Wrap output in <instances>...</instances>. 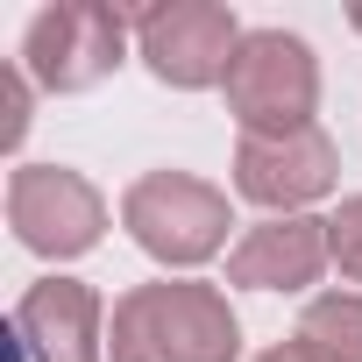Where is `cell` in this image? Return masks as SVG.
I'll return each mask as SVG.
<instances>
[{
  "label": "cell",
  "mask_w": 362,
  "mask_h": 362,
  "mask_svg": "<svg viewBox=\"0 0 362 362\" xmlns=\"http://www.w3.org/2000/svg\"><path fill=\"white\" fill-rule=\"evenodd\" d=\"M121 43H128V15H121V8L64 0V8H43V15L29 22L22 64H29L50 93H86V86H100V78L121 64Z\"/></svg>",
  "instance_id": "obj_5"
},
{
  "label": "cell",
  "mask_w": 362,
  "mask_h": 362,
  "mask_svg": "<svg viewBox=\"0 0 362 362\" xmlns=\"http://www.w3.org/2000/svg\"><path fill=\"white\" fill-rule=\"evenodd\" d=\"M256 362H305L298 348H270V355H256Z\"/></svg>",
  "instance_id": "obj_13"
},
{
  "label": "cell",
  "mask_w": 362,
  "mask_h": 362,
  "mask_svg": "<svg viewBox=\"0 0 362 362\" xmlns=\"http://www.w3.org/2000/svg\"><path fill=\"white\" fill-rule=\"evenodd\" d=\"M135 36H142V64L177 86V93H199V86H228V64L242 50V29L228 8L214 0H177V8H149L135 15Z\"/></svg>",
  "instance_id": "obj_6"
},
{
  "label": "cell",
  "mask_w": 362,
  "mask_h": 362,
  "mask_svg": "<svg viewBox=\"0 0 362 362\" xmlns=\"http://www.w3.org/2000/svg\"><path fill=\"white\" fill-rule=\"evenodd\" d=\"M8 228L36 256H86L107 235V199L64 163H22L8 177Z\"/></svg>",
  "instance_id": "obj_4"
},
{
  "label": "cell",
  "mask_w": 362,
  "mask_h": 362,
  "mask_svg": "<svg viewBox=\"0 0 362 362\" xmlns=\"http://www.w3.org/2000/svg\"><path fill=\"white\" fill-rule=\"evenodd\" d=\"M334 170H341V156H334V142L320 128L242 135V149H235V192L256 199V206H270L284 221V214H298V206H313V199L334 192Z\"/></svg>",
  "instance_id": "obj_7"
},
{
  "label": "cell",
  "mask_w": 362,
  "mask_h": 362,
  "mask_svg": "<svg viewBox=\"0 0 362 362\" xmlns=\"http://www.w3.org/2000/svg\"><path fill=\"white\" fill-rule=\"evenodd\" d=\"M291 348L305 362H362V291H327L298 313Z\"/></svg>",
  "instance_id": "obj_10"
},
{
  "label": "cell",
  "mask_w": 362,
  "mask_h": 362,
  "mask_svg": "<svg viewBox=\"0 0 362 362\" xmlns=\"http://www.w3.org/2000/svg\"><path fill=\"white\" fill-rule=\"evenodd\" d=\"M228 107L249 135H298L313 128L320 107V64L298 36L284 29H256L242 36L235 64H228Z\"/></svg>",
  "instance_id": "obj_3"
},
{
  "label": "cell",
  "mask_w": 362,
  "mask_h": 362,
  "mask_svg": "<svg viewBox=\"0 0 362 362\" xmlns=\"http://www.w3.org/2000/svg\"><path fill=\"white\" fill-rule=\"evenodd\" d=\"M114 362H235L242 320L214 284H135L114 305Z\"/></svg>",
  "instance_id": "obj_1"
},
{
  "label": "cell",
  "mask_w": 362,
  "mask_h": 362,
  "mask_svg": "<svg viewBox=\"0 0 362 362\" xmlns=\"http://www.w3.org/2000/svg\"><path fill=\"white\" fill-rule=\"evenodd\" d=\"M0 93H8V121H0V142L15 149V142L29 135V78H22V71H8V78H0Z\"/></svg>",
  "instance_id": "obj_12"
},
{
  "label": "cell",
  "mask_w": 362,
  "mask_h": 362,
  "mask_svg": "<svg viewBox=\"0 0 362 362\" xmlns=\"http://www.w3.org/2000/svg\"><path fill=\"white\" fill-rule=\"evenodd\" d=\"M355 29H362V8H355Z\"/></svg>",
  "instance_id": "obj_14"
},
{
  "label": "cell",
  "mask_w": 362,
  "mask_h": 362,
  "mask_svg": "<svg viewBox=\"0 0 362 362\" xmlns=\"http://www.w3.org/2000/svg\"><path fill=\"white\" fill-rule=\"evenodd\" d=\"M327 242H334V263L362 284V199H348V206L327 221Z\"/></svg>",
  "instance_id": "obj_11"
},
{
  "label": "cell",
  "mask_w": 362,
  "mask_h": 362,
  "mask_svg": "<svg viewBox=\"0 0 362 362\" xmlns=\"http://www.w3.org/2000/svg\"><path fill=\"white\" fill-rule=\"evenodd\" d=\"M334 256L327 242V221H305V214H284V221H263L235 242L228 256V284H249V291H305L320 277V263Z\"/></svg>",
  "instance_id": "obj_9"
},
{
  "label": "cell",
  "mask_w": 362,
  "mask_h": 362,
  "mask_svg": "<svg viewBox=\"0 0 362 362\" xmlns=\"http://www.w3.org/2000/svg\"><path fill=\"white\" fill-rule=\"evenodd\" d=\"M15 341L29 362H100V291L78 277H43L15 305Z\"/></svg>",
  "instance_id": "obj_8"
},
{
  "label": "cell",
  "mask_w": 362,
  "mask_h": 362,
  "mask_svg": "<svg viewBox=\"0 0 362 362\" xmlns=\"http://www.w3.org/2000/svg\"><path fill=\"white\" fill-rule=\"evenodd\" d=\"M121 228L156 263L192 270V263L221 256V242H228L235 221H228V192H214L206 177H192V170H149L121 199Z\"/></svg>",
  "instance_id": "obj_2"
}]
</instances>
